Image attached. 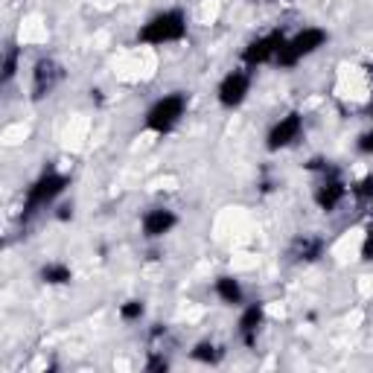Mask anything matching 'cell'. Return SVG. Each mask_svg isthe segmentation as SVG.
<instances>
[{"mask_svg":"<svg viewBox=\"0 0 373 373\" xmlns=\"http://www.w3.org/2000/svg\"><path fill=\"white\" fill-rule=\"evenodd\" d=\"M186 32V21L178 9L172 12H164V15H158L146 23V27L140 30V41L146 44H167V41H178L184 39Z\"/></svg>","mask_w":373,"mask_h":373,"instance_id":"cell-1","label":"cell"},{"mask_svg":"<svg viewBox=\"0 0 373 373\" xmlns=\"http://www.w3.org/2000/svg\"><path fill=\"white\" fill-rule=\"evenodd\" d=\"M184 108H186V96L184 94H169V96L160 99V103L152 105V111L146 114V126L158 134H167L181 120Z\"/></svg>","mask_w":373,"mask_h":373,"instance_id":"cell-2","label":"cell"},{"mask_svg":"<svg viewBox=\"0 0 373 373\" xmlns=\"http://www.w3.org/2000/svg\"><path fill=\"white\" fill-rule=\"evenodd\" d=\"M327 41V32L324 30H303L301 35H295L292 41H286L283 47H280V53H277V65L280 67H292V65H297L303 56H309V53H315V50Z\"/></svg>","mask_w":373,"mask_h":373,"instance_id":"cell-3","label":"cell"},{"mask_svg":"<svg viewBox=\"0 0 373 373\" xmlns=\"http://www.w3.org/2000/svg\"><path fill=\"white\" fill-rule=\"evenodd\" d=\"M65 186H67L65 175H58V172H44V175L35 181L30 186V193H27V216L35 213L39 207H44L47 202H53L58 193H65Z\"/></svg>","mask_w":373,"mask_h":373,"instance_id":"cell-4","label":"cell"},{"mask_svg":"<svg viewBox=\"0 0 373 373\" xmlns=\"http://www.w3.org/2000/svg\"><path fill=\"white\" fill-rule=\"evenodd\" d=\"M248 85H251V76L245 70H233L225 76V82L219 85V103L225 108H236L248 94Z\"/></svg>","mask_w":373,"mask_h":373,"instance_id":"cell-5","label":"cell"},{"mask_svg":"<svg viewBox=\"0 0 373 373\" xmlns=\"http://www.w3.org/2000/svg\"><path fill=\"white\" fill-rule=\"evenodd\" d=\"M61 79V67L56 65L53 58H41L39 65H35V79H32V96L35 99H44L50 91L58 85Z\"/></svg>","mask_w":373,"mask_h":373,"instance_id":"cell-6","label":"cell"},{"mask_svg":"<svg viewBox=\"0 0 373 373\" xmlns=\"http://www.w3.org/2000/svg\"><path fill=\"white\" fill-rule=\"evenodd\" d=\"M283 44H286L283 32H271V35H266V39H257L245 50V61L248 65H263V61H268V58H277Z\"/></svg>","mask_w":373,"mask_h":373,"instance_id":"cell-7","label":"cell"},{"mask_svg":"<svg viewBox=\"0 0 373 373\" xmlns=\"http://www.w3.org/2000/svg\"><path fill=\"white\" fill-rule=\"evenodd\" d=\"M301 129H303V120L301 114H289V117H283L275 129H271L268 134V149H283V146H289L295 143L297 138H301Z\"/></svg>","mask_w":373,"mask_h":373,"instance_id":"cell-8","label":"cell"},{"mask_svg":"<svg viewBox=\"0 0 373 373\" xmlns=\"http://www.w3.org/2000/svg\"><path fill=\"white\" fill-rule=\"evenodd\" d=\"M175 213L172 210H164V207H158V210H149V213L143 216V233L146 236H164V233H169L172 228H175Z\"/></svg>","mask_w":373,"mask_h":373,"instance_id":"cell-9","label":"cell"},{"mask_svg":"<svg viewBox=\"0 0 373 373\" xmlns=\"http://www.w3.org/2000/svg\"><path fill=\"white\" fill-rule=\"evenodd\" d=\"M341 198H344V184H341L339 175L332 172V175H330L324 184H321V190L315 193V202H318L321 210H335Z\"/></svg>","mask_w":373,"mask_h":373,"instance_id":"cell-10","label":"cell"},{"mask_svg":"<svg viewBox=\"0 0 373 373\" xmlns=\"http://www.w3.org/2000/svg\"><path fill=\"white\" fill-rule=\"evenodd\" d=\"M259 324H263V306H259V303L248 306L245 312H242V318H239L242 341H245L248 347H254V341H257V327H259Z\"/></svg>","mask_w":373,"mask_h":373,"instance_id":"cell-11","label":"cell"},{"mask_svg":"<svg viewBox=\"0 0 373 373\" xmlns=\"http://www.w3.org/2000/svg\"><path fill=\"white\" fill-rule=\"evenodd\" d=\"M216 292H219V297L225 303H242V289H239V283H236L233 277H219L216 280Z\"/></svg>","mask_w":373,"mask_h":373,"instance_id":"cell-12","label":"cell"},{"mask_svg":"<svg viewBox=\"0 0 373 373\" xmlns=\"http://www.w3.org/2000/svg\"><path fill=\"white\" fill-rule=\"evenodd\" d=\"M41 277H44V283H70V268L67 266H61V263H50V266H44V271H41Z\"/></svg>","mask_w":373,"mask_h":373,"instance_id":"cell-13","label":"cell"},{"mask_svg":"<svg viewBox=\"0 0 373 373\" xmlns=\"http://www.w3.org/2000/svg\"><path fill=\"white\" fill-rule=\"evenodd\" d=\"M292 254L297 259H315L321 254V239H297Z\"/></svg>","mask_w":373,"mask_h":373,"instance_id":"cell-14","label":"cell"},{"mask_svg":"<svg viewBox=\"0 0 373 373\" xmlns=\"http://www.w3.org/2000/svg\"><path fill=\"white\" fill-rule=\"evenodd\" d=\"M193 359H198V362H219L222 353H219L210 341H202V344H198L195 350H193Z\"/></svg>","mask_w":373,"mask_h":373,"instance_id":"cell-15","label":"cell"},{"mask_svg":"<svg viewBox=\"0 0 373 373\" xmlns=\"http://www.w3.org/2000/svg\"><path fill=\"white\" fill-rule=\"evenodd\" d=\"M15 70H18V50H15V47H9L6 61H3V82H9L12 76H15Z\"/></svg>","mask_w":373,"mask_h":373,"instance_id":"cell-16","label":"cell"},{"mask_svg":"<svg viewBox=\"0 0 373 373\" xmlns=\"http://www.w3.org/2000/svg\"><path fill=\"white\" fill-rule=\"evenodd\" d=\"M120 315L126 318V321H138V318L143 315V303H140V301H129L126 306L120 309Z\"/></svg>","mask_w":373,"mask_h":373,"instance_id":"cell-17","label":"cell"},{"mask_svg":"<svg viewBox=\"0 0 373 373\" xmlns=\"http://www.w3.org/2000/svg\"><path fill=\"white\" fill-rule=\"evenodd\" d=\"M353 193L359 195V198H370L373 195V175H367V178H362L356 186H353Z\"/></svg>","mask_w":373,"mask_h":373,"instance_id":"cell-18","label":"cell"},{"mask_svg":"<svg viewBox=\"0 0 373 373\" xmlns=\"http://www.w3.org/2000/svg\"><path fill=\"white\" fill-rule=\"evenodd\" d=\"M359 149H362L365 155H373V131H367V134L359 138Z\"/></svg>","mask_w":373,"mask_h":373,"instance_id":"cell-19","label":"cell"},{"mask_svg":"<svg viewBox=\"0 0 373 373\" xmlns=\"http://www.w3.org/2000/svg\"><path fill=\"white\" fill-rule=\"evenodd\" d=\"M362 257H365V259H373V225L367 228V239H365V245H362Z\"/></svg>","mask_w":373,"mask_h":373,"instance_id":"cell-20","label":"cell"},{"mask_svg":"<svg viewBox=\"0 0 373 373\" xmlns=\"http://www.w3.org/2000/svg\"><path fill=\"white\" fill-rule=\"evenodd\" d=\"M146 367H149V370H167V367H169V362H167V359H160V356H155Z\"/></svg>","mask_w":373,"mask_h":373,"instance_id":"cell-21","label":"cell"},{"mask_svg":"<svg viewBox=\"0 0 373 373\" xmlns=\"http://www.w3.org/2000/svg\"><path fill=\"white\" fill-rule=\"evenodd\" d=\"M73 216V210H70V204H65V207H58V219H70Z\"/></svg>","mask_w":373,"mask_h":373,"instance_id":"cell-22","label":"cell"}]
</instances>
